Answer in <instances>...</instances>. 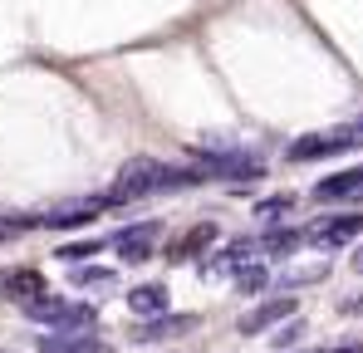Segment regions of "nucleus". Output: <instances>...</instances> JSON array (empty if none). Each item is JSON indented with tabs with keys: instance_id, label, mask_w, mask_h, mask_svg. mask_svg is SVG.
<instances>
[{
	"instance_id": "nucleus-1",
	"label": "nucleus",
	"mask_w": 363,
	"mask_h": 353,
	"mask_svg": "<svg viewBox=\"0 0 363 353\" xmlns=\"http://www.w3.org/2000/svg\"><path fill=\"white\" fill-rule=\"evenodd\" d=\"M206 172L201 167H167L157 157H133L113 181V201H138V196H152V191H177V186H201Z\"/></svg>"
},
{
	"instance_id": "nucleus-2",
	"label": "nucleus",
	"mask_w": 363,
	"mask_h": 353,
	"mask_svg": "<svg viewBox=\"0 0 363 353\" xmlns=\"http://www.w3.org/2000/svg\"><path fill=\"white\" fill-rule=\"evenodd\" d=\"M196 167L211 176H226V181H245V176H265V157L260 152H241V147H216V142H196L191 147Z\"/></svg>"
},
{
	"instance_id": "nucleus-3",
	"label": "nucleus",
	"mask_w": 363,
	"mask_h": 353,
	"mask_svg": "<svg viewBox=\"0 0 363 353\" xmlns=\"http://www.w3.org/2000/svg\"><path fill=\"white\" fill-rule=\"evenodd\" d=\"M349 147H363L359 123H349V128H329V133H309V138H295V142L285 147V157H290V162H324V157L349 152Z\"/></svg>"
},
{
	"instance_id": "nucleus-4",
	"label": "nucleus",
	"mask_w": 363,
	"mask_h": 353,
	"mask_svg": "<svg viewBox=\"0 0 363 353\" xmlns=\"http://www.w3.org/2000/svg\"><path fill=\"white\" fill-rule=\"evenodd\" d=\"M108 206H118L113 201V191H99V196H84V201H69L60 211H45L40 216V226H50V231H79V226H89L99 211H108Z\"/></svg>"
},
{
	"instance_id": "nucleus-5",
	"label": "nucleus",
	"mask_w": 363,
	"mask_h": 353,
	"mask_svg": "<svg viewBox=\"0 0 363 353\" xmlns=\"http://www.w3.org/2000/svg\"><path fill=\"white\" fill-rule=\"evenodd\" d=\"M157 235H162V221H133V226L113 231V250L128 265H143V260H152V240Z\"/></svg>"
},
{
	"instance_id": "nucleus-6",
	"label": "nucleus",
	"mask_w": 363,
	"mask_h": 353,
	"mask_svg": "<svg viewBox=\"0 0 363 353\" xmlns=\"http://www.w3.org/2000/svg\"><path fill=\"white\" fill-rule=\"evenodd\" d=\"M359 235H363V211H349V216H329V221L309 226L304 240H314V245H324V250H339V245H349V240H359Z\"/></svg>"
},
{
	"instance_id": "nucleus-7",
	"label": "nucleus",
	"mask_w": 363,
	"mask_h": 353,
	"mask_svg": "<svg viewBox=\"0 0 363 353\" xmlns=\"http://www.w3.org/2000/svg\"><path fill=\"white\" fill-rule=\"evenodd\" d=\"M0 294H5V299H15V304L25 309L30 299L50 294V285H45V275H40L35 265H10V270H0Z\"/></svg>"
},
{
	"instance_id": "nucleus-8",
	"label": "nucleus",
	"mask_w": 363,
	"mask_h": 353,
	"mask_svg": "<svg viewBox=\"0 0 363 353\" xmlns=\"http://www.w3.org/2000/svg\"><path fill=\"white\" fill-rule=\"evenodd\" d=\"M290 314H295V299H290V294H280V299H265V304H255L250 314H241V324H236V329H241L245 339H260L265 329H275V324H280V319H290Z\"/></svg>"
},
{
	"instance_id": "nucleus-9",
	"label": "nucleus",
	"mask_w": 363,
	"mask_h": 353,
	"mask_svg": "<svg viewBox=\"0 0 363 353\" xmlns=\"http://www.w3.org/2000/svg\"><path fill=\"white\" fill-rule=\"evenodd\" d=\"M196 329V314H162V319H143L133 329V344H162V339H177Z\"/></svg>"
},
{
	"instance_id": "nucleus-10",
	"label": "nucleus",
	"mask_w": 363,
	"mask_h": 353,
	"mask_svg": "<svg viewBox=\"0 0 363 353\" xmlns=\"http://www.w3.org/2000/svg\"><path fill=\"white\" fill-rule=\"evenodd\" d=\"M255 260H260V240H255V235H241V240H231L226 250H216V260H206V270H211V275H221V270H226V275H241L245 265H255Z\"/></svg>"
},
{
	"instance_id": "nucleus-11",
	"label": "nucleus",
	"mask_w": 363,
	"mask_h": 353,
	"mask_svg": "<svg viewBox=\"0 0 363 353\" xmlns=\"http://www.w3.org/2000/svg\"><path fill=\"white\" fill-rule=\"evenodd\" d=\"M314 201H363V167L314 181Z\"/></svg>"
},
{
	"instance_id": "nucleus-12",
	"label": "nucleus",
	"mask_w": 363,
	"mask_h": 353,
	"mask_svg": "<svg viewBox=\"0 0 363 353\" xmlns=\"http://www.w3.org/2000/svg\"><path fill=\"white\" fill-rule=\"evenodd\" d=\"M216 240H221V226H216V221H196L186 235H177V245L167 250V260H177V265H182V260H196V255L211 250Z\"/></svg>"
},
{
	"instance_id": "nucleus-13",
	"label": "nucleus",
	"mask_w": 363,
	"mask_h": 353,
	"mask_svg": "<svg viewBox=\"0 0 363 353\" xmlns=\"http://www.w3.org/2000/svg\"><path fill=\"white\" fill-rule=\"evenodd\" d=\"M167 304H172V299H167V285H133V290H128V309H133L138 319H162V314H172Z\"/></svg>"
},
{
	"instance_id": "nucleus-14",
	"label": "nucleus",
	"mask_w": 363,
	"mask_h": 353,
	"mask_svg": "<svg viewBox=\"0 0 363 353\" xmlns=\"http://www.w3.org/2000/svg\"><path fill=\"white\" fill-rule=\"evenodd\" d=\"M94 309L89 304H74V299H64V309L55 314V324H50V334H89L94 329Z\"/></svg>"
},
{
	"instance_id": "nucleus-15",
	"label": "nucleus",
	"mask_w": 363,
	"mask_h": 353,
	"mask_svg": "<svg viewBox=\"0 0 363 353\" xmlns=\"http://www.w3.org/2000/svg\"><path fill=\"white\" fill-rule=\"evenodd\" d=\"M40 353H104L94 334H40Z\"/></svg>"
},
{
	"instance_id": "nucleus-16",
	"label": "nucleus",
	"mask_w": 363,
	"mask_h": 353,
	"mask_svg": "<svg viewBox=\"0 0 363 353\" xmlns=\"http://www.w3.org/2000/svg\"><path fill=\"white\" fill-rule=\"evenodd\" d=\"M89 255H104V240H99V235H89V240H64L60 250H55V260L69 265V270L89 265Z\"/></svg>"
},
{
	"instance_id": "nucleus-17",
	"label": "nucleus",
	"mask_w": 363,
	"mask_h": 353,
	"mask_svg": "<svg viewBox=\"0 0 363 353\" xmlns=\"http://www.w3.org/2000/svg\"><path fill=\"white\" fill-rule=\"evenodd\" d=\"M69 280L79 290H113L118 285V270L113 265H79V270H69Z\"/></svg>"
},
{
	"instance_id": "nucleus-18",
	"label": "nucleus",
	"mask_w": 363,
	"mask_h": 353,
	"mask_svg": "<svg viewBox=\"0 0 363 353\" xmlns=\"http://www.w3.org/2000/svg\"><path fill=\"white\" fill-rule=\"evenodd\" d=\"M290 211H295V196H290V191H275V196H260V201H255V216H260L265 226H280Z\"/></svg>"
},
{
	"instance_id": "nucleus-19",
	"label": "nucleus",
	"mask_w": 363,
	"mask_h": 353,
	"mask_svg": "<svg viewBox=\"0 0 363 353\" xmlns=\"http://www.w3.org/2000/svg\"><path fill=\"white\" fill-rule=\"evenodd\" d=\"M60 309H64V294H40V299L25 304V319H35V324H55Z\"/></svg>"
},
{
	"instance_id": "nucleus-20",
	"label": "nucleus",
	"mask_w": 363,
	"mask_h": 353,
	"mask_svg": "<svg viewBox=\"0 0 363 353\" xmlns=\"http://www.w3.org/2000/svg\"><path fill=\"white\" fill-rule=\"evenodd\" d=\"M304 240V231H280V226H270V231L260 235V250H270V255H285V250H295Z\"/></svg>"
},
{
	"instance_id": "nucleus-21",
	"label": "nucleus",
	"mask_w": 363,
	"mask_h": 353,
	"mask_svg": "<svg viewBox=\"0 0 363 353\" xmlns=\"http://www.w3.org/2000/svg\"><path fill=\"white\" fill-rule=\"evenodd\" d=\"M236 290L241 294H260V290H270V270L255 260V265H245L241 275H236Z\"/></svg>"
},
{
	"instance_id": "nucleus-22",
	"label": "nucleus",
	"mask_w": 363,
	"mask_h": 353,
	"mask_svg": "<svg viewBox=\"0 0 363 353\" xmlns=\"http://www.w3.org/2000/svg\"><path fill=\"white\" fill-rule=\"evenodd\" d=\"M304 339V319H290V324H280V334H275V349L295 353V344Z\"/></svg>"
},
{
	"instance_id": "nucleus-23",
	"label": "nucleus",
	"mask_w": 363,
	"mask_h": 353,
	"mask_svg": "<svg viewBox=\"0 0 363 353\" xmlns=\"http://www.w3.org/2000/svg\"><path fill=\"white\" fill-rule=\"evenodd\" d=\"M324 275H329V265H314V270H295L285 285H290V290H300V285H314V280H324Z\"/></svg>"
},
{
	"instance_id": "nucleus-24",
	"label": "nucleus",
	"mask_w": 363,
	"mask_h": 353,
	"mask_svg": "<svg viewBox=\"0 0 363 353\" xmlns=\"http://www.w3.org/2000/svg\"><path fill=\"white\" fill-rule=\"evenodd\" d=\"M354 270H363V245H359V250H354Z\"/></svg>"
},
{
	"instance_id": "nucleus-25",
	"label": "nucleus",
	"mask_w": 363,
	"mask_h": 353,
	"mask_svg": "<svg viewBox=\"0 0 363 353\" xmlns=\"http://www.w3.org/2000/svg\"><path fill=\"white\" fill-rule=\"evenodd\" d=\"M349 314H363V299H354V304H349Z\"/></svg>"
},
{
	"instance_id": "nucleus-26",
	"label": "nucleus",
	"mask_w": 363,
	"mask_h": 353,
	"mask_svg": "<svg viewBox=\"0 0 363 353\" xmlns=\"http://www.w3.org/2000/svg\"><path fill=\"white\" fill-rule=\"evenodd\" d=\"M300 353H304V349H300Z\"/></svg>"
}]
</instances>
